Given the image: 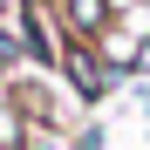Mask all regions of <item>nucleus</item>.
Wrapping results in <instances>:
<instances>
[{"instance_id": "f257e3e1", "label": "nucleus", "mask_w": 150, "mask_h": 150, "mask_svg": "<svg viewBox=\"0 0 150 150\" xmlns=\"http://www.w3.org/2000/svg\"><path fill=\"white\" fill-rule=\"evenodd\" d=\"M75 21H82V28H96V21H103V7H96V0H75Z\"/></svg>"}]
</instances>
